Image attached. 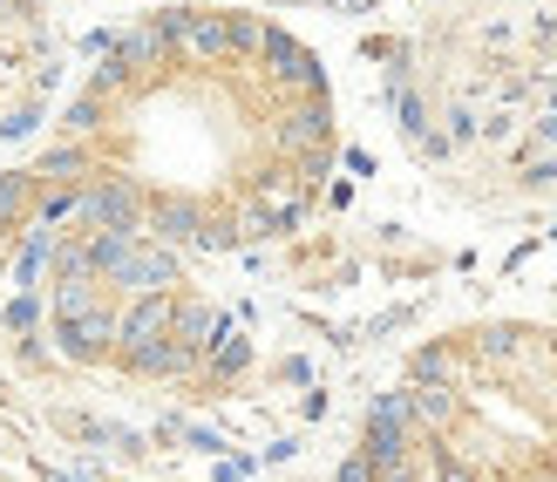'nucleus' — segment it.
I'll list each match as a JSON object with an SVG mask.
<instances>
[{"label":"nucleus","mask_w":557,"mask_h":482,"mask_svg":"<svg viewBox=\"0 0 557 482\" xmlns=\"http://www.w3.org/2000/svg\"><path fill=\"white\" fill-rule=\"evenodd\" d=\"M163 35H171V54L225 62L232 54V14H163Z\"/></svg>","instance_id":"obj_1"},{"label":"nucleus","mask_w":557,"mask_h":482,"mask_svg":"<svg viewBox=\"0 0 557 482\" xmlns=\"http://www.w3.org/2000/svg\"><path fill=\"white\" fill-rule=\"evenodd\" d=\"M75 211L102 224V232H129L136 238V224H144V190H129V184H96V190H82L75 197Z\"/></svg>","instance_id":"obj_2"},{"label":"nucleus","mask_w":557,"mask_h":482,"mask_svg":"<svg viewBox=\"0 0 557 482\" xmlns=\"http://www.w3.org/2000/svg\"><path fill=\"white\" fill-rule=\"evenodd\" d=\"M265 62H272V75L278 82H286V89H299V96H320V62H313V54H306L293 35H278V27H265Z\"/></svg>","instance_id":"obj_3"},{"label":"nucleus","mask_w":557,"mask_h":482,"mask_svg":"<svg viewBox=\"0 0 557 482\" xmlns=\"http://www.w3.org/2000/svg\"><path fill=\"white\" fill-rule=\"evenodd\" d=\"M171 320H177V299L144 293V306H129V313L116 320V339H129V354H144V347H157V339H171Z\"/></svg>","instance_id":"obj_4"},{"label":"nucleus","mask_w":557,"mask_h":482,"mask_svg":"<svg viewBox=\"0 0 557 482\" xmlns=\"http://www.w3.org/2000/svg\"><path fill=\"white\" fill-rule=\"evenodd\" d=\"M109 279L129 286V293H163V286H177V259H171V251H157V245H129L123 265L109 272Z\"/></svg>","instance_id":"obj_5"},{"label":"nucleus","mask_w":557,"mask_h":482,"mask_svg":"<svg viewBox=\"0 0 557 482\" xmlns=\"http://www.w3.org/2000/svg\"><path fill=\"white\" fill-rule=\"evenodd\" d=\"M278 144H286V150H306V157L326 150V102H320V96H306L293 116L278 123Z\"/></svg>","instance_id":"obj_6"},{"label":"nucleus","mask_w":557,"mask_h":482,"mask_svg":"<svg viewBox=\"0 0 557 482\" xmlns=\"http://www.w3.org/2000/svg\"><path fill=\"white\" fill-rule=\"evenodd\" d=\"M150 218H157V232H163V238H205V211L190 205V197H157Z\"/></svg>","instance_id":"obj_7"},{"label":"nucleus","mask_w":557,"mask_h":482,"mask_svg":"<svg viewBox=\"0 0 557 482\" xmlns=\"http://www.w3.org/2000/svg\"><path fill=\"white\" fill-rule=\"evenodd\" d=\"M163 54H171V35H163V21H150V27H136V35H123V54H116V62L136 75V69H157Z\"/></svg>","instance_id":"obj_8"},{"label":"nucleus","mask_w":557,"mask_h":482,"mask_svg":"<svg viewBox=\"0 0 557 482\" xmlns=\"http://www.w3.org/2000/svg\"><path fill=\"white\" fill-rule=\"evenodd\" d=\"M171 333H177V347H184V354H198V347H211V333H218V320L205 313V306H177V320H171Z\"/></svg>","instance_id":"obj_9"},{"label":"nucleus","mask_w":557,"mask_h":482,"mask_svg":"<svg viewBox=\"0 0 557 482\" xmlns=\"http://www.w3.org/2000/svg\"><path fill=\"white\" fill-rule=\"evenodd\" d=\"M21 205H27V177H0V224H8Z\"/></svg>","instance_id":"obj_10"},{"label":"nucleus","mask_w":557,"mask_h":482,"mask_svg":"<svg viewBox=\"0 0 557 482\" xmlns=\"http://www.w3.org/2000/svg\"><path fill=\"white\" fill-rule=\"evenodd\" d=\"M82 170V150H54L48 163H41V177H75Z\"/></svg>","instance_id":"obj_11"},{"label":"nucleus","mask_w":557,"mask_h":482,"mask_svg":"<svg viewBox=\"0 0 557 482\" xmlns=\"http://www.w3.org/2000/svg\"><path fill=\"white\" fill-rule=\"evenodd\" d=\"M96 116H102V96H82V102L69 109V123H75V129H96Z\"/></svg>","instance_id":"obj_12"},{"label":"nucleus","mask_w":557,"mask_h":482,"mask_svg":"<svg viewBox=\"0 0 557 482\" xmlns=\"http://www.w3.org/2000/svg\"><path fill=\"white\" fill-rule=\"evenodd\" d=\"M238 367H245V339L225 333V347H218V374H238Z\"/></svg>","instance_id":"obj_13"},{"label":"nucleus","mask_w":557,"mask_h":482,"mask_svg":"<svg viewBox=\"0 0 557 482\" xmlns=\"http://www.w3.org/2000/svg\"><path fill=\"white\" fill-rule=\"evenodd\" d=\"M341 482H374V475H368V462H347V469H341Z\"/></svg>","instance_id":"obj_14"}]
</instances>
